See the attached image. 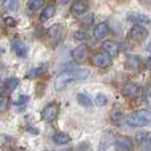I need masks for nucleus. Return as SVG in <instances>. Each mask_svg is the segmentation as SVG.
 I'll return each mask as SVG.
<instances>
[{
	"label": "nucleus",
	"instance_id": "1",
	"mask_svg": "<svg viewBox=\"0 0 151 151\" xmlns=\"http://www.w3.org/2000/svg\"><path fill=\"white\" fill-rule=\"evenodd\" d=\"M90 76V72L88 69H69V70L61 72L55 78V88L57 90L65 89L69 83H73L76 81H83Z\"/></svg>",
	"mask_w": 151,
	"mask_h": 151
},
{
	"label": "nucleus",
	"instance_id": "2",
	"mask_svg": "<svg viewBox=\"0 0 151 151\" xmlns=\"http://www.w3.org/2000/svg\"><path fill=\"white\" fill-rule=\"evenodd\" d=\"M130 127H145L151 123V111L150 110H139V111L131 113L126 119Z\"/></svg>",
	"mask_w": 151,
	"mask_h": 151
},
{
	"label": "nucleus",
	"instance_id": "3",
	"mask_svg": "<svg viewBox=\"0 0 151 151\" xmlns=\"http://www.w3.org/2000/svg\"><path fill=\"white\" fill-rule=\"evenodd\" d=\"M129 40H130L133 44H142L145 40L149 36V31H147L145 27L139 25V24H135L130 28L129 31Z\"/></svg>",
	"mask_w": 151,
	"mask_h": 151
},
{
	"label": "nucleus",
	"instance_id": "4",
	"mask_svg": "<svg viewBox=\"0 0 151 151\" xmlns=\"http://www.w3.org/2000/svg\"><path fill=\"white\" fill-rule=\"evenodd\" d=\"M58 114H60V106L57 102H49L45 105L44 109L41 110V118L47 122H53L57 119Z\"/></svg>",
	"mask_w": 151,
	"mask_h": 151
},
{
	"label": "nucleus",
	"instance_id": "5",
	"mask_svg": "<svg viewBox=\"0 0 151 151\" xmlns=\"http://www.w3.org/2000/svg\"><path fill=\"white\" fill-rule=\"evenodd\" d=\"M64 32H65L64 25L63 24H60V23L53 24V25L48 29V37H49V41L53 44V47H56V45L63 40Z\"/></svg>",
	"mask_w": 151,
	"mask_h": 151
},
{
	"label": "nucleus",
	"instance_id": "6",
	"mask_svg": "<svg viewBox=\"0 0 151 151\" xmlns=\"http://www.w3.org/2000/svg\"><path fill=\"white\" fill-rule=\"evenodd\" d=\"M91 63H93V65L97 66V68L105 69V68H109V66L111 65L113 58L107 52H98L93 56Z\"/></svg>",
	"mask_w": 151,
	"mask_h": 151
},
{
	"label": "nucleus",
	"instance_id": "7",
	"mask_svg": "<svg viewBox=\"0 0 151 151\" xmlns=\"http://www.w3.org/2000/svg\"><path fill=\"white\" fill-rule=\"evenodd\" d=\"M72 58L74 60V63L83 64L89 58V48L83 44L76 47L74 49L72 50Z\"/></svg>",
	"mask_w": 151,
	"mask_h": 151
},
{
	"label": "nucleus",
	"instance_id": "8",
	"mask_svg": "<svg viewBox=\"0 0 151 151\" xmlns=\"http://www.w3.org/2000/svg\"><path fill=\"white\" fill-rule=\"evenodd\" d=\"M121 93L123 97H127V98H137L142 94V88L137 83L129 82L126 85H123V88L121 89Z\"/></svg>",
	"mask_w": 151,
	"mask_h": 151
},
{
	"label": "nucleus",
	"instance_id": "9",
	"mask_svg": "<svg viewBox=\"0 0 151 151\" xmlns=\"http://www.w3.org/2000/svg\"><path fill=\"white\" fill-rule=\"evenodd\" d=\"M141 66H142V63H141V58H139L138 56H135V55L127 56L126 63H125V68L127 69L129 72H131V73H137V72L141 69Z\"/></svg>",
	"mask_w": 151,
	"mask_h": 151
},
{
	"label": "nucleus",
	"instance_id": "10",
	"mask_svg": "<svg viewBox=\"0 0 151 151\" xmlns=\"http://www.w3.org/2000/svg\"><path fill=\"white\" fill-rule=\"evenodd\" d=\"M89 9L88 0H76L70 7V13L73 16H82Z\"/></svg>",
	"mask_w": 151,
	"mask_h": 151
},
{
	"label": "nucleus",
	"instance_id": "11",
	"mask_svg": "<svg viewBox=\"0 0 151 151\" xmlns=\"http://www.w3.org/2000/svg\"><path fill=\"white\" fill-rule=\"evenodd\" d=\"M12 49H13V52H15V55L17 56V57L23 58L28 55V48H27V45L19 39L12 40Z\"/></svg>",
	"mask_w": 151,
	"mask_h": 151
},
{
	"label": "nucleus",
	"instance_id": "12",
	"mask_svg": "<svg viewBox=\"0 0 151 151\" xmlns=\"http://www.w3.org/2000/svg\"><path fill=\"white\" fill-rule=\"evenodd\" d=\"M114 146H115V149L119 151H127L134 147V142H133V139L129 138V137H119V138L115 141Z\"/></svg>",
	"mask_w": 151,
	"mask_h": 151
},
{
	"label": "nucleus",
	"instance_id": "13",
	"mask_svg": "<svg viewBox=\"0 0 151 151\" xmlns=\"http://www.w3.org/2000/svg\"><path fill=\"white\" fill-rule=\"evenodd\" d=\"M110 29H109V25H107V23H99L97 24L96 27H94L93 29V35L94 37H96L97 40H102L105 39V37L109 35Z\"/></svg>",
	"mask_w": 151,
	"mask_h": 151
},
{
	"label": "nucleus",
	"instance_id": "14",
	"mask_svg": "<svg viewBox=\"0 0 151 151\" xmlns=\"http://www.w3.org/2000/svg\"><path fill=\"white\" fill-rule=\"evenodd\" d=\"M102 48H104L105 52H107L111 57H115V56H118V53H119V45H118V42L113 41V40H105V41L102 42Z\"/></svg>",
	"mask_w": 151,
	"mask_h": 151
},
{
	"label": "nucleus",
	"instance_id": "15",
	"mask_svg": "<svg viewBox=\"0 0 151 151\" xmlns=\"http://www.w3.org/2000/svg\"><path fill=\"white\" fill-rule=\"evenodd\" d=\"M127 19H129V21H131L134 24H150L151 23V19L149 16L145 15V13H139V12L129 13Z\"/></svg>",
	"mask_w": 151,
	"mask_h": 151
},
{
	"label": "nucleus",
	"instance_id": "16",
	"mask_svg": "<svg viewBox=\"0 0 151 151\" xmlns=\"http://www.w3.org/2000/svg\"><path fill=\"white\" fill-rule=\"evenodd\" d=\"M135 142L141 145L143 149H151V133H147V131L138 133L135 135Z\"/></svg>",
	"mask_w": 151,
	"mask_h": 151
},
{
	"label": "nucleus",
	"instance_id": "17",
	"mask_svg": "<svg viewBox=\"0 0 151 151\" xmlns=\"http://www.w3.org/2000/svg\"><path fill=\"white\" fill-rule=\"evenodd\" d=\"M52 141H53V143L57 145V146H65V145H68L69 142H70V137L65 133H56L55 135L52 137Z\"/></svg>",
	"mask_w": 151,
	"mask_h": 151
},
{
	"label": "nucleus",
	"instance_id": "18",
	"mask_svg": "<svg viewBox=\"0 0 151 151\" xmlns=\"http://www.w3.org/2000/svg\"><path fill=\"white\" fill-rule=\"evenodd\" d=\"M55 13H56V7L55 5H52V4L47 5V7L41 11V13H40V20L41 21H48L49 19H52L53 16H55Z\"/></svg>",
	"mask_w": 151,
	"mask_h": 151
},
{
	"label": "nucleus",
	"instance_id": "19",
	"mask_svg": "<svg viewBox=\"0 0 151 151\" xmlns=\"http://www.w3.org/2000/svg\"><path fill=\"white\" fill-rule=\"evenodd\" d=\"M45 72H47V66L45 65H41V66H36V68L31 69V70H28L25 73V77L27 78H39L41 77L42 74H45Z\"/></svg>",
	"mask_w": 151,
	"mask_h": 151
},
{
	"label": "nucleus",
	"instance_id": "20",
	"mask_svg": "<svg viewBox=\"0 0 151 151\" xmlns=\"http://www.w3.org/2000/svg\"><path fill=\"white\" fill-rule=\"evenodd\" d=\"M77 102L83 107H90L91 106V98L86 93H78L77 94Z\"/></svg>",
	"mask_w": 151,
	"mask_h": 151
},
{
	"label": "nucleus",
	"instance_id": "21",
	"mask_svg": "<svg viewBox=\"0 0 151 151\" xmlns=\"http://www.w3.org/2000/svg\"><path fill=\"white\" fill-rule=\"evenodd\" d=\"M17 85H19V78H16V77H9V78H7L5 80V82H4V89L7 91H12V90H15L16 88H17Z\"/></svg>",
	"mask_w": 151,
	"mask_h": 151
},
{
	"label": "nucleus",
	"instance_id": "22",
	"mask_svg": "<svg viewBox=\"0 0 151 151\" xmlns=\"http://www.w3.org/2000/svg\"><path fill=\"white\" fill-rule=\"evenodd\" d=\"M110 118H111V122L119 125V123H122L123 119H125V113L121 111V110H114V111L111 113V115H110Z\"/></svg>",
	"mask_w": 151,
	"mask_h": 151
},
{
	"label": "nucleus",
	"instance_id": "23",
	"mask_svg": "<svg viewBox=\"0 0 151 151\" xmlns=\"http://www.w3.org/2000/svg\"><path fill=\"white\" fill-rule=\"evenodd\" d=\"M3 7L7 11L15 12V11L19 9V0H4V1H3Z\"/></svg>",
	"mask_w": 151,
	"mask_h": 151
},
{
	"label": "nucleus",
	"instance_id": "24",
	"mask_svg": "<svg viewBox=\"0 0 151 151\" xmlns=\"http://www.w3.org/2000/svg\"><path fill=\"white\" fill-rule=\"evenodd\" d=\"M73 37H74L76 41H78V42H83V41H86V40L89 39V35L86 33L85 31H76V32H74V35H73Z\"/></svg>",
	"mask_w": 151,
	"mask_h": 151
},
{
	"label": "nucleus",
	"instance_id": "25",
	"mask_svg": "<svg viewBox=\"0 0 151 151\" xmlns=\"http://www.w3.org/2000/svg\"><path fill=\"white\" fill-rule=\"evenodd\" d=\"M94 102H96V105L97 106H105V105L107 104V97L105 96V94H102V93H98L96 97H94Z\"/></svg>",
	"mask_w": 151,
	"mask_h": 151
},
{
	"label": "nucleus",
	"instance_id": "26",
	"mask_svg": "<svg viewBox=\"0 0 151 151\" xmlns=\"http://www.w3.org/2000/svg\"><path fill=\"white\" fill-rule=\"evenodd\" d=\"M44 5V0H28V8L32 11H37Z\"/></svg>",
	"mask_w": 151,
	"mask_h": 151
},
{
	"label": "nucleus",
	"instance_id": "27",
	"mask_svg": "<svg viewBox=\"0 0 151 151\" xmlns=\"http://www.w3.org/2000/svg\"><path fill=\"white\" fill-rule=\"evenodd\" d=\"M7 106H8V97L0 94V111L5 110L7 109Z\"/></svg>",
	"mask_w": 151,
	"mask_h": 151
},
{
	"label": "nucleus",
	"instance_id": "28",
	"mask_svg": "<svg viewBox=\"0 0 151 151\" xmlns=\"http://www.w3.org/2000/svg\"><path fill=\"white\" fill-rule=\"evenodd\" d=\"M28 101H29V97L28 96H20V97H17V99L15 101V104L17 105V106H20V105L27 104Z\"/></svg>",
	"mask_w": 151,
	"mask_h": 151
},
{
	"label": "nucleus",
	"instance_id": "29",
	"mask_svg": "<svg viewBox=\"0 0 151 151\" xmlns=\"http://www.w3.org/2000/svg\"><path fill=\"white\" fill-rule=\"evenodd\" d=\"M4 23L7 24L8 27H16V24H17V23H16V20H15V19H13V17H11V16H7V17L4 19Z\"/></svg>",
	"mask_w": 151,
	"mask_h": 151
},
{
	"label": "nucleus",
	"instance_id": "30",
	"mask_svg": "<svg viewBox=\"0 0 151 151\" xmlns=\"http://www.w3.org/2000/svg\"><path fill=\"white\" fill-rule=\"evenodd\" d=\"M145 101H146V104L149 105V106L151 107V88L147 89L146 91V96H145Z\"/></svg>",
	"mask_w": 151,
	"mask_h": 151
},
{
	"label": "nucleus",
	"instance_id": "31",
	"mask_svg": "<svg viewBox=\"0 0 151 151\" xmlns=\"http://www.w3.org/2000/svg\"><path fill=\"white\" fill-rule=\"evenodd\" d=\"M91 23H93V15H89L88 17L83 19V20H82V25H85V27L90 25Z\"/></svg>",
	"mask_w": 151,
	"mask_h": 151
},
{
	"label": "nucleus",
	"instance_id": "32",
	"mask_svg": "<svg viewBox=\"0 0 151 151\" xmlns=\"http://www.w3.org/2000/svg\"><path fill=\"white\" fill-rule=\"evenodd\" d=\"M145 66H146L147 70L151 72V57H149V58L146 60V63H145Z\"/></svg>",
	"mask_w": 151,
	"mask_h": 151
},
{
	"label": "nucleus",
	"instance_id": "33",
	"mask_svg": "<svg viewBox=\"0 0 151 151\" xmlns=\"http://www.w3.org/2000/svg\"><path fill=\"white\" fill-rule=\"evenodd\" d=\"M57 3H60V4H66V3H69L70 0H56Z\"/></svg>",
	"mask_w": 151,
	"mask_h": 151
},
{
	"label": "nucleus",
	"instance_id": "34",
	"mask_svg": "<svg viewBox=\"0 0 151 151\" xmlns=\"http://www.w3.org/2000/svg\"><path fill=\"white\" fill-rule=\"evenodd\" d=\"M147 50H149V52L151 53V40L149 41V45H147Z\"/></svg>",
	"mask_w": 151,
	"mask_h": 151
},
{
	"label": "nucleus",
	"instance_id": "35",
	"mask_svg": "<svg viewBox=\"0 0 151 151\" xmlns=\"http://www.w3.org/2000/svg\"><path fill=\"white\" fill-rule=\"evenodd\" d=\"M149 1H150V3H151V0H149Z\"/></svg>",
	"mask_w": 151,
	"mask_h": 151
}]
</instances>
